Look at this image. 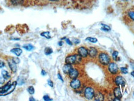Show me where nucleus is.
I'll return each mask as SVG.
<instances>
[{"mask_svg":"<svg viewBox=\"0 0 134 101\" xmlns=\"http://www.w3.org/2000/svg\"><path fill=\"white\" fill-rule=\"evenodd\" d=\"M81 57L79 55H72L67 57L65 59V63L66 64H70V65H76L78 64L81 61Z\"/></svg>","mask_w":134,"mask_h":101,"instance_id":"1","label":"nucleus"},{"mask_svg":"<svg viewBox=\"0 0 134 101\" xmlns=\"http://www.w3.org/2000/svg\"><path fill=\"white\" fill-rule=\"evenodd\" d=\"M28 0H6V4L9 6H23L27 4Z\"/></svg>","mask_w":134,"mask_h":101,"instance_id":"2","label":"nucleus"},{"mask_svg":"<svg viewBox=\"0 0 134 101\" xmlns=\"http://www.w3.org/2000/svg\"><path fill=\"white\" fill-rule=\"evenodd\" d=\"M99 62L103 65H108L110 61V58L108 54L104 52H101L99 54L98 56Z\"/></svg>","mask_w":134,"mask_h":101,"instance_id":"3","label":"nucleus"},{"mask_svg":"<svg viewBox=\"0 0 134 101\" xmlns=\"http://www.w3.org/2000/svg\"><path fill=\"white\" fill-rule=\"evenodd\" d=\"M125 21L126 23H134V9H130L125 14Z\"/></svg>","mask_w":134,"mask_h":101,"instance_id":"4","label":"nucleus"},{"mask_svg":"<svg viewBox=\"0 0 134 101\" xmlns=\"http://www.w3.org/2000/svg\"><path fill=\"white\" fill-rule=\"evenodd\" d=\"M85 96L88 100H91L94 96V91L92 87H88L85 90Z\"/></svg>","mask_w":134,"mask_h":101,"instance_id":"5","label":"nucleus"},{"mask_svg":"<svg viewBox=\"0 0 134 101\" xmlns=\"http://www.w3.org/2000/svg\"><path fill=\"white\" fill-rule=\"evenodd\" d=\"M108 70L110 73L113 74V75H115L119 71V68L117 66V64H115L114 62L112 63H109L108 66Z\"/></svg>","mask_w":134,"mask_h":101,"instance_id":"6","label":"nucleus"},{"mask_svg":"<svg viewBox=\"0 0 134 101\" xmlns=\"http://www.w3.org/2000/svg\"><path fill=\"white\" fill-rule=\"evenodd\" d=\"M78 53L82 58H86L88 55V50L85 47H81L78 49Z\"/></svg>","mask_w":134,"mask_h":101,"instance_id":"7","label":"nucleus"},{"mask_svg":"<svg viewBox=\"0 0 134 101\" xmlns=\"http://www.w3.org/2000/svg\"><path fill=\"white\" fill-rule=\"evenodd\" d=\"M70 86L74 89H78L81 86V82L78 79H74L72 80V81L70 82Z\"/></svg>","mask_w":134,"mask_h":101,"instance_id":"8","label":"nucleus"},{"mask_svg":"<svg viewBox=\"0 0 134 101\" xmlns=\"http://www.w3.org/2000/svg\"><path fill=\"white\" fill-rule=\"evenodd\" d=\"M78 75H79V72L78 71L76 70V69L73 68L70 71V72L68 74V76H69L70 78L71 79V80H74V79H76L78 78Z\"/></svg>","mask_w":134,"mask_h":101,"instance_id":"9","label":"nucleus"},{"mask_svg":"<svg viewBox=\"0 0 134 101\" xmlns=\"http://www.w3.org/2000/svg\"><path fill=\"white\" fill-rule=\"evenodd\" d=\"M115 82L117 85L118 86H124L125 85V81L124 79L122 78L120 76H118L115 79Z\"/></svg>","mask_w":134,"mask_h":101,"instance_id":"10","label":"nucleus"},{"mask_svg":"<svg viewBox=\"0 0 134 101\" xmlns=\"http://www.w3.org/2000/svg\"><path fill=\"white\" fill-rule=\"evenodd\" d=\"M8 65H9V68H11V71L15 73L17 70V66L16 63L14 61L13 59H9L8 60Z\"/></svg>","mask_w":134,"mask_h":101,"instance_id":"11","label":"nucleus"},{"mask_svg":"<svg viewBox=\"0 0 134 101\" xmlns=\"http://www.w3.org/2000/svg\"><path fill=\"white\" fill-rule=\"evenodd\" d=\"M88 50V55H90V57L94 58V57H96V55H98V50L96 48L94 47H90L89 48Z\"/></svg>","mask_w":134,"mask_h":101,"instance_id":"12","label":"nucleus"},{"mask_svg":"<svg viewBox=\"0 0 134 101\" xmlns=\"http://www.w3.org/2000/svg\"><path fill=\"white\" fill-rule=\"evenodd\" d=\"M72 69H73V67H72L71 65H70V64H66V65H64L63 68V73L66 75H68Z\"/></svg>","mask_w":134,"mask_h":101,"instance_id":"13","label":"nucleus"},{"mask_svg":"<svg viewBox=\"0 0 134 101\" xmlns=\"http://www.w3.org/2000/svg\"><path fill=\"white\" fill-rule=\"evenodd\" d=\"M114 96L117 99H120L122 97V93L120 91V89L119 87H115L114 91Z\"/></svg>","mask_w":134,"mask_h":101,"instance_id":"14","label":"nucleus"},{"mask_svg":"<svg viewBox=\"0 0 134 101\" xmlns=\"http://www.w3.org/2000/svg\"><path fill=\"white\" fill-rule=\"evenodd\" d=\"M95 100L98 101H102L104 100V96L103 94H101L100 92H97V93L94 94V96Z\"/></svg>","mask_w":134,"mask_h":101,"instance_id":"15","label":"nucleus"},{"mask_svg":"<svg viewBox=\"0 0 134 101\" xmlns=\"http://www.w3.org/2000/svg\"><path fill=\"white\" fill-rule=\"evenodd\" d=\"M11 52L12 53H14L17 56H20L21 55V53H23V50L20 49V48H13V49L11 50Z\"/></svg>","mask_w":134,"mask_h":101,"instance_id":"16","label":"nucleus"},{"mask_svg":"<svg viewBox=\"0 0 134 101\" xmlns=\"http://www.w3.org/2000/svg\"><path fill=\"white\" fill-rule=\"evenodd\" d=\"M2 76L3 78L5 79V80H8L10 78V76L9 75V73L6 70H3L2 71Z\"/></svg>","mask_w":134,"mask_h":101,"instance_id":"17","label":"nucleus"},{"mask_svg":"<svg viewBox=\"0 0 134 101\" xmlns=\"http://www.w3.org/2000/svg\"><path fill=\"white\" fill-rule=\"evenodd\" d=\"M23 48H25L26 50H27V51H31V50H32L34 49V47L31 44H28L26 45H24V46H23Z\"/></svg>","mask_w":134,"mask_h":101,"instance_id":"18","label":"nucleus"},{"mask_svg":"<svg viewBox=\"0 0 134 101\" xmlns=\"http://www.w3.org/2000/svg\"><path fill=\"white\" fill-rule=\"evenodd\" d=\"M44 52H45V53H46V55H48L51 54V53L53 52V51H52V48H46L44 50Z\"/></svg>","mask_w":134,"mask_h":101,"instance_id":"19","label":"nucleus"},{"mask_svg":"<svg viewBox=\"0 0 134 101\" xmlns=\"http://www.w3.org/2000/svg\"><path fill=\"white\" fill-rule=\"evenodd\" d=\"M27 91H28V92H29V93L30 94H34L35 90H34V87H32V86H30V87H28Z\"/></svg>","mask_w":134,"mask_h":101,"instance_id":"20","label":"nucleus"},{"mask_svg":"<svg viewBox=\"0 0 134 101\" xmlns=\"http://www.w3.org/2000/svg\"><path fill=\"white\" fill-rule=\"evenodd\" d=\"M86 40H88V41L91 42H93V43H96L97 42V41H98V40H97L96 38H93V37L87 38Z\"/></svg>","mask_w":134,"mask_h":101,"instance_id":"21","label":"nucleus"},{"mask_svg":"<svg viewBox=\"0 0 134 101\" xmlns=\"http://www.w3.org/2000/svg\"><path fill=\"white\" fill-rule=\"evenodd\" d=\"M42 36L45 37L47 38H50V36L49 35V32H42L41 33Z\"/></svg>","mask_w":134,"mask_h":101,"instance_id":"22","label":"nucleus"},{"mask_svg":"<svg viewBox=\"0 0 134 101\" xmlns=\"http://www.w3.org/2000/svg\"><path fill=\"white\" fill-rule=\"evenodd\" d=\"M120 70H121V72L124 74H127L128 73V71H127V69L125 68H120Z\"/></svg>","mask_w":134,"mask_h":101,"instance_id":"23","label":"nucleus"},{"mask_svg":"<svg viewBox=\"0 0 134 101\" xmlns=\"http://www.w3.org/2000/svg\"><path fill=\"white\" fill-rule=\"evenodd\" d=\"M117 55H118V52H117V51H115L114 52L113 55L114 60H116V58H117Z\"/></svg>","mask_w":134,"mask_h":101,"instance_id":"24","label":"nucleus"},{"mask_svg":"<svg viewBox=\"0 0 134 101\" xmlns=\"http://www.w3.org/2000/svg\"><path fill=\"white\" fill-rule=\"evenodd\" d=\"M13 60H14V61L15 63H16V64L19 63V62H20V60H19L18 58H13Z\"/></svg>","mask_w":134,"mask_h":101,"instance_id":"25","label":"nucleus"},{"mask_svg":"<svg viewBox=\"0 0 134 101\" xmlns=\"http://www.w3.org/2000/svg\"><path fill=\"white\" fill-rule=\"evenodd\" d=\"M43 99H44L45 100H52V99H50L48 96H43Z\"/></svg>","mask_w":134,"mask_h":101,"instance_id":"26","label":"nucleus"},{"mask_svg":"<svg viewBox=\"0 0 134 101\" xmlns=\"http://www.w3.org/2000/svg\"><path fill=\"white\" fill-rule=\"evenodd\" d=\"M48 85H49L50 86H51V87H53V82H52V81L48 80Z\"/></svg>","mask_w":134,"mask_h":101,"instance_id":"27","label":"nucleus"},{"mask_svg":"<svg viewBox=\"0 0 134 101\" xmlns=\"http://www.w3.org/2000/svg\"><path fill=\"white\" fill-rule=\"evenodd\" d=\"M4 66V63L2 61H0V68H2Z\"/></svg>","mask_w":134,"mask_h":101,"instance_id":"28","label":"nucleus"},{"mask_svg":"<svg viewBox=\"0 0 134 101\" xmlns=\"http://www.w3.org/2000/svg\"><path fill=\"white\" fill-rule=\"evenodd\" d=\"M66 43H68L69 45H72V43L70 41L69 39H66Z\"/></svg>","mask_w":134,"mask_h":101,"instance_id":"29","label":"nucleus"},{"mask_svg":"<svg viewBox=\"0 0 134 101\" xmlns=\"http://www.w3.org/2000/svg\"><path fill=\"white\" fill-rule=\"evenodd\" d=\"M58 78H60V80H62V81H63L61 75H60V74H58Z\"/></svg>","mask_w":134,"mask_h":101,"instance_id":"30","label":"nucleus"},{"mask_svg":"<svg viewBox=\"0 0 134 101\" xmlns=\"http://www.w3.org/2000/svg\"><path fill=\"white\" fill-rule=\"evenodd\" d=\"M46 72L44 71H42V75H46Z\"/></svg>","mask_w":134,"mask_h":101,"instance_id":"31","label":"nucleus"},{"mask_svg":"<svg viewBox=\"0 0 134 101\" xmlns=\"http://www.w3.org/2000/svg\"><path fill=\"white\" fill-rule=\"evenodd\" d=\"M131 65H132V68H133V70H134V63H132V64H131Z\"/></svg>","mask_w":134,"mask_h":101,"instance_id":"32","label":"nucleus"},{"mask_svg":"<svg viewBox=\"0 0 134 101\" xmlns=\"http://www.w3.org/2000/svg\"><path fill=\"white\" fill-rule=\"evenodd\" d=\"M131 75H132V76H133L134 77V71H132V72Z\"/></svg>","mask_w":134,"mask_h":101,"instance_id":"33","label":"nucleus"},{"mask_svg":"<svg viewBox=\"0 0 134 101\" xmlns=\"http://www.w3.org/2000/svg\"><path fill=\"white\" fill-rule=\"evenodd\" d=\"M29 100H34V99L33 97H31V99H30Z\"/></svg>","mask_w":134,"mask_h":101,"instance_id":"34","label":"nucleus"},{"mask_svg":"<svg viewBox=\"0 0 134 101\" xmlns=\"http://www.w3.org/2000/svg\"><path fill=\"white\" fill-rule=\"evenodd\" d=\"M49 1H57L58 0H49Z\"/></svg>","mask_w":134,"mask_h":101,"instance_id":"35","label":"nucleus"}]
</instances>
